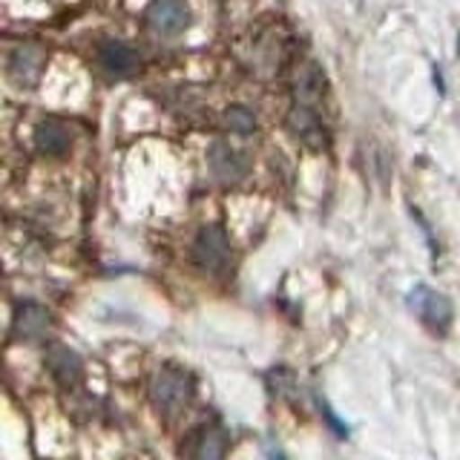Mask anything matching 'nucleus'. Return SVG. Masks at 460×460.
Here are the masks:
<instances>
[{
    "instance_id": "nucleus-1",
    "label": "nucleus",
    "mask_w": 460,
    "mask_h": 460,
    "mask_svg": "<svg viewBox=\"0 0 460 460\" xmlns=\"http://www.w3.org/2000/svg\"><path fill=\"white\" fill-rule=\"evenodd\" d=\"M150 400H153L158 414H164V417L179 414L187 402L193 400V377L184 368H176V366L162 368L153 377Z\"/></svg>"
},
{
    "instance_id": "nucleus-2",
    "label": "nucleus",
    "mask_w": 460,
    "mask_h": 460,
    "mask_svg": "<svg viewBox=\"0 0 460 460\" xmlns=\"http://www.w3.org/2000/svg\"><path fill=\"white\" fill-rule=\"evenodd\" d=\"M193 265L201 273H210V277H222L230 268V239L222 225H208L196 234Z\"/></svg>"
},
{
    "instance_id": "nucleus-3",
    "label": "nucleus",
    "mask_w": 460,
    "mask_h": 460,
    "mask_svg": "<svg viewBox=\"0 0 460 460\" xmlns=\"http://www.w3.org/2000/svg\"><path fill=\"white\" fill-rule=\"evenodd\" d=\"M409 308L420 316V323L438 334H446L452 325V302L443 294H438L435 288L429 285H417L409 294Z\"/></svg>"
},
{
    "instance_id": "nucleus-4",
    "label": "nucleus",
    "mask_w": 460,
    "mask_h": 460,
    "mask_svg": "<svg viewBox=\"0 0 460 460\" xmlns=\"http://www.w3.org/2000/svg\"><path fill=\"white\" fill-rule=\"evenodd\" d=\"M288 127H291V133L311 150H323L328 144V127L323 121L320 107H314V104H299L296 101L294 110L288 112Z\"/></svg>"
},
{
    "instance_id": "nucleus-5",
    "label": "nucleus",
    "mask_w": 460,
    "mask_h": 460,
    "mask_svg": "<svg viewBox=\"0 0 460 460\" xmlns=\"http://www.w3.org/2000/svg\"><path fill=\"white\" fill-rule=\"evenodd\" d=\"M52 331V314L40 302H21L12 316V334L23 342H43Z\"/></svg>"
},
{
    "instance_id": "nucleus-6",
    "label": "nucleus",
    "mask_w": 460,
    "mask_h": 460,
    "mask_svg": "<svg viewBox=\"0 0 460 460\" xmlns=\"http://www.w3.org/2000/svg\"><path fill=\"white\" fill-rule=\"evenodd\" d=\"M230 438L219 423H201L187 435V460H225Z\"/></svg>"
},
{
    "instance_id": "nucleus-7",
    "label": "nucleus",
    "mask_w": 460,
    "mask_h": 460,
    "mask_svg": "<svg viewBox=\"0 0 460 460\" xmlns=\"http://www.w3.org/2000/svg\"><path fill=\"white\" fill-rule=\"evenodd\" d=\"M208 164H210L213 176L219 179V181H225V184L242 181L244 176H248V170H251L248 155H244L242 150H236V147H230L227 141H213L210 144Z\"/></svg>"
},
{
    "instance_id": "nucleus-8",
    "label": "nucleus",
    "mask_w": 460,
    "mask_h": 460,
    "mask_svg": "<svg viewBox=\"0 0 460 460\" xmlns=\"http://www.w3.org/2000/svg\"><path fill=\"white\" fill-rule=\"evenodd\" d=\"M47 368L52 374V380L64 388V392H72L75 385H81L84 380V363H81V357L66 349V345L61 342H55L47 349Z\"/></svg>"
},
{
    "instance_id": "nucleus-9",
    "label": "nucleus",
    "mask_w": 460,
    "mask_h": 460,
    "mask_svg": "<svg viewBox=\"0 0 460 460\" xmlns=\"http://www.w3.org/2000/svg\"><path fill=\"white\" fill-rule=\"evenodd\" d=\"M98 64L115 78H129L141 69V58L124 40H104L98 47Z\"/></svg>"
},
{
    "instance_id": "nucleus-10",
    "label": "nucleus",
    "mask_w": 460,
    "mask_h": 460,
    "mask_svg": "<svg viewBox=\"0 0 460 460\" xmlns=\"http://www.w3.org/2000/svg\"><path fill=\"white\" fill-rule=\"evenodd\" d=\"M147 23L158 35H179L190 26V12L181 0H153L147 6Z\"/></svg>"
},
{
    "instance_id": "nucleus-11",
    "label": "nucleus",
    "mask_w": 460,
    "mask_h": 460,
    "mask_svg": "<svg viewBox=\"0 0 460 460\" xmlns=\"http://www.w3.org/2000/svg\"><path fill=\"white\" fill-rule=\"evenodd\" d=\"M43 61H47V52L38 43H21L9 55V78L21 86H35V81L43 72Z\"/></svg>"
},
{
    "instance_id": "nucleus-12",
    "label": "nucleus",
    "mask_w": 460,
    "mask_h": 460,
    "mask_svg": "<svg viewBox=\"0 0 460 460\" xmlns=\"http://www.w3.org/2000/svg\"><path fill=\"white\" fill-rule=\"evenodd\" d=\"M72 144V133L64 121L58 119H43L38 127H35V147L43 153V155H64Z\"/></svg>"
},
{
    "instance_id": "nucleus-13",
    "label": "nucleus",
    "mask_w": 460,
    "mask_h": 460,
    "mask_svg": "<svg viewBox=\"0 0 460 460\" xmlns=\"http://www.w3.org/2000/svg\"><path fill=\"white\" fill-rule=\"evenodd\" d=\"M225 127L234 129V133H239V136H251V133H256L259 121H256L253 110L236 104V107H227V112H225Z\"/></svg>"
},
{
    "instance_id": "nucleus-14",
    "label": "nucleus",
    "mask_w": 460,
    "mask_h": 460,
    "mask_svg": "<svg viewBox=\"0 0 460 460\" xmlns=\"http://www.w3.org/2000/svg\"><path fill=\"white\" fill-rule=\"evenodd\" d=\"M268 457H270V460H285L279 449H277V452H273V446H268Z\"/></svg>"
}]
</instances>
